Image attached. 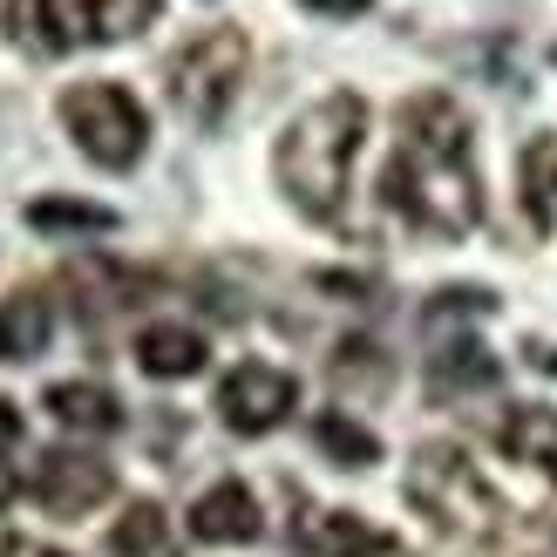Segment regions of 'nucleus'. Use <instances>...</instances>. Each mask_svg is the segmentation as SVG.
Instances as JSON below:
<instances>
[{
	"label": "nucleus",
	"instance_id": "obj_20",
	"mask_svg": "<svg viewBox=\"0 0 557 557\" xmlns=\"http://www.w3.org/2000/svg\"><path fill=\"white\" fill-rule=\"evenodd\" d=\"M27 225L35 232H116V211L82 205V198H35L27 205Z\"/></svg>",
	"mask_w": 557,
	"mask_h": 557
},
{
	"label": "nucleus",
	"instance_id": "obj_4",
	"mask_svg": "<svg viewBox=\"0 0 557 557\" xmlns=\"http://www.w3.org/2000/svg\"><path fill=\"white\" fill-rule=\"evenodd\" d=\"M408 504L422 517H435L442 531H469V537H496L504 517H510L504 496L490 490V476L462 449H449V442L414 449V462H408Z\"/></svg>",
	"mask_w": 557,
	"mask_h": 557
},
{
	"label": "nucleus",
	"instance_id": "obj_19",
	"mask_svg": "<svg viewBox=\"0 0 557 557\" xmlns=\"http://www.w3.org/2000/svg\"><path fill=\"white\" fill-rule=\"evenodd\" d=\"M313 442L341 462V469H368V462H381V442L354 422V414H341V408H326V414H313Z\"/></svg>",
	"mask_w": 557,
	"mask_h": 557
},
{
	"label": "nucleus",
	"instance_id": "obj_8",
	"mask_svg": "<svg viewBox=\"0 0 557 557\" xmlns=\"http://www.w3.org/2000/svg\"><path fill=\"white\" fill-rule=\"evenodd\" d=\"M116 490V469L89 449H48L27 476V496L48 510V517H89L102 496Z\"/></svg>",
	"mask_w": 557,
	"mask_h": 557
},
{
	"label": "nucleus",
	"instance_id": "obj_3",
	"mask_svg": "<svg viewBox=\"0 0 557 557\" xmlns=\"http://www.w3.org/2000/svg\"><path fill=\"white\" fill-rule=\"evenodd\" d=\"M157 21V0H8V35L27 54L129 41Z\"/></svg>",
	"mask_w": 557,
	"mask_h": 557
},
{
	"label": "nucleus",
	"instance_id": "obj_23",
	"mask_svg": "<svg viewBox=\"0 0 557 557\" xmlns=\"http://www.w3.org/2000/svg\"><path fill=\"white\" fill-rule=\"evenodd\" d=\"M313 14H333V21H347V14H368V0H306Z\"/></svg>",
	"mask_w": 557,
	"mask_h": 557
},
{
	"label": "nucleus",
	"instance_id": "obj_1",
	"mask_svg": "<svg viewBox=\"0 0 557 557\" xmlns=\"http://www.w3.org/2000/svg\"><path fill=\"white\" fill-rule=\"evenodd\" d=\"M360 136H368V102L354 89H333L286 123V136H278V150H272V171H278V190H286V205L299 218H313V225L341 218Z\"/></svg>",
	"mask_w": 557,
	"mask_h": 557
},
{
	"label": "nucleus",
	"instance_id": "obj_11",
	"mask_svg": "<svg viewBox=\"0 0 557 557\" xmlns=\"http://www.w3.org/2000/svg\"><path fill=\"white\" fill-rule=\"evenodd\" d=\"M205 360H211V347H205V333H198V326L157 320V326L136 333V368L157 374V381H184V374H198Z\"/></svg>",
	"mask_w": 557,
	"mask_h": 557
},
{
	"label": "nucleus",
	"instance_id": "obj_7",
	"mask_svg": "<svg viewBox=\"0 0 557 557\" xmlns=\"http://www.w3.org/2000/svg\"><path fill=\"white\" fill-rule=\"evenodd\" d=\"M299 408V381L272 360H238V368L218 381V414L238 435H272L286 414Z\"/></svg>",
	"mask_w": 557,
	"mask_h": 557
},
{
	"label": "nucleus",
	"instance_id": "obj_6",
	"mask_svg": "<svg viewBox=\"0 0 557 557\" xmlns=\"http://www.w3.org/2000/svg\"><path fill=\"white\" fill-rule=\"evenodd\" d=\"M62 123L96 171H129L150 144V116L123 82H75V89H62Z\"/></svg>",
	"mask_w": 557,
	"mask_h": 557
},
{
	"label": "nucleus",
	"instance_id": "obj_13",
	"mask_svg": "<svg viewBox=\"0 0 557 557\" xmlns=\"http://www.w3.org/2000/svg\"><path fill=\"white\" fill-rule=\"evenodd\" d=\"M48 414H54L62 429H75V435H116V429H123L116 395H109V387H96V381H54V387H48Z\"/></svg>",
	"mask_w": 557,
	"mask_h": 557
},
{
	"label": "nucleus",
	"instance_id": "obj_2",
	"mask_svg": "<svg viewBox=\"0 0 557 557\" xmlns=\"http://www.w3.org/2000/svg\"><path fill=\"white\" fill-rule=\"evenodd\" d=\"M381 198L429 238H469L483 225V184L469 157H435V150L401 144L381 177Z\"/></svg>",
	"mask_w": 557,
	"mask_h": 557
},
{
	"label": "nucleus",
	"instance_id": "obj_14",
	"mask_svg": "<svg viewBox=\"0 0 557 557\" xmlns=\"http://www.w3.org/2000/svg\"><path fill=\"white\" fill-rule=\"evenodd\" d=\"M504 368H496V354L476 347V341H442L429 354V387L435 395H469V387H496Z\"/></svg>",
	"mask_w": 557,
	"mask_h": 557
},
{
	"label": "nucleus",
	"instance_id": "obj_22",
	"mask_svg": "<svg viewBox=\"0 0 557 557\" xmlns=\"http://www.w3.org/2000/svg\"><path fill=\"white\" fill-rule=\"evenodd\" d=\"M0 557H62V550H48L35 537H0Z\"/></svg>",
	"mask_w": 557,
	"mask_h": 557
},
{
	"label": "nucleus",
	"instance_id": "obj_9",
	"mask_svg": "<svg viewBox=\"0 0 557 557\" xmlns=\"http://www.w3.org/2000/svg\"><path fill=\"white\" fill-rule=\"evenodd\" d=\"M469 136H476V129H469V116H462L456 96L429 89V96L401 102V144L435 150V157H469Z\"/></svg>",
	"mask_w": 557,
	"mask_h": 557
},
{
	"label": "nucleus",
	"instance_id": "obj_21",
	"mask_svg": "<svg viewBox=\"0 0 557 557\" xmlns=\"http://www.w3.org/2000/svg\"><path fill=\"white\" fill-rule=\"evenodd\" d=\"M14 442H21V408H14V401H0V456H8Z\"/></svg>",
	"mask_w": 557,
	"mask_h": 557
},
{
	"label": "nucleus",
	"instance_id": "obj_18",
	"mask_svg": "<svg viewBox=\"0 0 557 557\" xmlns=\"http://www.w3.org/2000/svg\"><path fill=\"white\" fill-rule=\"evenodd\" d=\"M109 550L116 557H171V517L157 504H129L109 531Z\"/></svg>",
	"mask_w": 557,
	"mask_h": 557
},
{
	"label": "nucleus",
	"instance_id": "obj_16",
	"mask_svg": "<svg viewBox=\"0 0 557 557\" xmlns=\"http://www.w3.org/2000/svg\"><path fill=\"white\" fill-rule=\"evenodd\" d=\"M496 442L517 456V462H537L557 476V408H517L504 429H496Z\"/></svg>",
	"mask_w": 557,
	"mask_h": 557
},
{
	"label": "nucleus",
	"instance_id": "obj_5",
	"mask_svg": "<svg viewBox=\"0 0 557 557\" xmlns=\"http://www.w3.org/2000/svg\"><path fill=\"white\" fill-rule=\"evenodd\" d=\"M245 69H252V41H245V27H205V35L184 41V54L171 62V102L198 129H218L232 116L238 89H245Z\"/></svg>",
	"mask_w": 557,
	"mask_h": 557
},
{
	"label": "nucleus",
	"instance_id": "obj_17",
	"mask_svg": "<svg viewBox=\"0 0 557 557\" xmlns=\"http://www.w3.org/2000/svg\"><path fill=\"white\" fill-rule=\"evenodd\" d=\"M48 347V299L21 293L0 306V360H35Z\"/></svg>",
	"mask_w": 557,
	"mask_h": 557
},
{
	"label": "nucleus",
	"instance_id": "obj_15",
	"mask_svg": "<svg viewBox=\"0 0 557 557\" xmlns=\"http://www.w3.org/2000/svg\"><path fill=\"white\" fill-rule=\"evenodd\" d=\"M517 184H523V211H531V225L550 232L557 225V136H537V144L517 157Z\"/></svg>",
	"mask_w": 557,
	"mask_h": 557
},
{
	"label": "nucleus",
	"instance_id": "obj_12",
	"mask_svg": "<svg viewBox=\"0 0 557 557\" xmlns=\"http://www.w3.org/2000/svg\"><path fill=\"white\" fill-rule=\"evenodd\" d=\"M299 544L313 550V557H387V550H395L381 531H368V523L347 517V510H313V517H299Z\"/></svg>",
	"mask_w": 557,
	"mask_h": 557
},
{
	"label": "nucleus",
	"instance_id": "obj_10",
	"mask_svg": "<svg viewBox=\"0 0 557 557\" xmlns=\"http://www.w3.org/2000/svg\"><path fill=\"white\" fill-rule=\"evenodd\" d=\"M190 537L198 544H252L259 537V496L245 483H211L190 504Z\"/></svg>",
	"mask_w": 557,
	"mask_h": 557
}]
</instances>
